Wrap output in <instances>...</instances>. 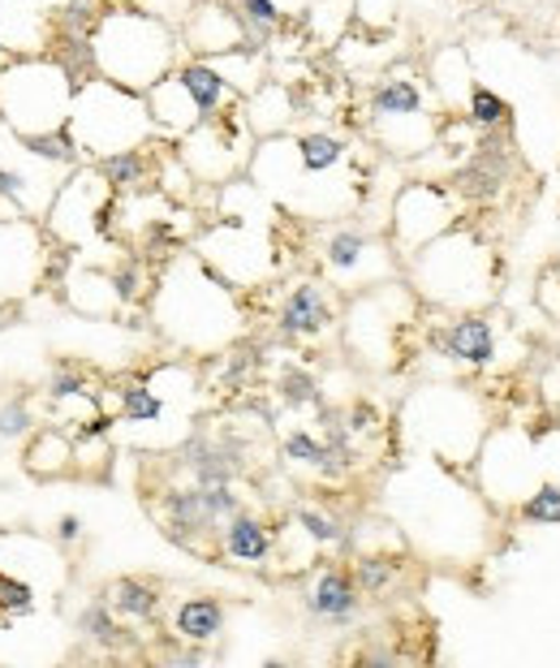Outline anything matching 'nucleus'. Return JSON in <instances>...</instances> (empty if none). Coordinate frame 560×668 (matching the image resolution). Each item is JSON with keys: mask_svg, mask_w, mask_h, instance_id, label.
Returning <instances> with one entry per match:
<instances>
[{"mask_svg": "<svg viewBox=\"0 0 560 668\" xmlns=\"http://www.w3.org/2000/svg\"><path fill=\"white\" fill-rule=\"evenodd\" d=\"M82 535H86V522H82L79 513H65V517H56V544L74 548Z\"/></svg>", "mask_w": 560, "mask_h": 668, "instance_id": "a19ab883", "label": "nucleus"}, {"mask_svg": "<svg viewBox=\"0 0 560 668\" xmlns=\"http://www.w3.org/2000/svg\"><path fill=\"white\" fill-rule=\"evenodd\" d=\"M152 152H156V138L143 143V147H129V152H113V156L95 160V168L104 173V182L117 195H134V191H147V182L160 168V156H152Z\"/></svg>", "mask_w": 560, "mask_h": 668, "instance_id": "a878e982", "label": "nucleus"}, {"mask_svg": "<svg viewBox=\"0 0 560 668\" xmlns=\"http://www.w3.org/2000/svg\"><path fill=\"white\" fill-rule=\"evenodd\" d=\"M86 393H95L86 371H79V367H56L43 397H48V401H65V397H86Z\"/></svg>", "mask_w": 560, "mask_h": 668, "instance_id": "58836bf2", "label": "nucleus"}, {"mask_svg": "<svg viewBox=\"0 0 560 668\" xmlns=\"http://www.w3.org/2000/svg\"><path fill=\"white\" fill-rule=\"evenodd\" d=\"M354 22L366 27L371 35H384L397 27V0H359L354 4Z\"/></svg>", "mask_w": 560, "mask_h": 668, "instance_id": "4c0bfd02", "label": "nucleus"}, {"mask_svg": "<svg viewBox=\"0 0 560 668\" xmlns=\"http://www.w3.org/2000/svg\"><path fill=\"white\" fill-rule=\"evenodd\" d=\"M362 587L354 578V569L345 561H315L311 565V578L302 587V608L311 621L332 629H345L354 626L362 617Z\"/></svg>", "mask_w": 560, "mask_h": 668, "instance_id": "dca6fc26", "label": "nucleus"}, {"mask_svg": "<svg viewBox=\"0 0 560 668\" xmlns=\"http://www.w3.org/2000/svg\"><path fill=\"white\" fill-rule=\"evenodd\" d=\"M341 423L350 428V435H354V440H362V435H375L380 428H384L380 410H375V405H371L366 397H359V401H354V405H350V410L341 414Z\"/></svg>", "mask_w": 560, "mask_h": 668, "instance_id": "ea45409f", "label": "nucleus"}, {"mask_svg": "<svg viewBox=\"0 0 560 668\" xmlns=\"http://www.w3.org/2000/svg\"><path fill=\"white\" fill-rule=\"evenodd\" d=\"M509 117H514V109H509L505 95H496L491 86H470V95H466V121H470L475 130H500Z\"/></svg>", "mask_w": 560, "mask_h": 668, "instance_id": "473e14b6", "label": "nucleus"}, {"mask_svg": "<svg viewBox=\"0 0 560 668\" xmlns=\"http://www.w3.org/2000/svg\"><path fill=\"white\" fill-rule=\"evenodd\" d=\"M341 328L336 311V289L323 276H302L289 285L277 311V337L289 346H315Z\"/></svg>", "mask_w": 560, "mask_h": 668, "instance_id": "2eb2a0df", "label": "nucleus"}, {"mask_svg": "<svg viewBox=\"0 0 560 668\" xmlns=\"http://www.w3.org/2000/svg\"><path fill=\"white\" fill-rule=\"evenodd\" d=\"M350 569H354V578H359V587L362 595H388V590L397 587V578H401V565L393 552H359L354 561H350Z\"/></svg>", "mask_w": 560, "mask_h": 668, "instance_id": "c85d7f7f", "label": "nucleus"}, {"mask_svg": "<svg viewBox=\"0 0 560 668\" xmlns=\"http://www.w3.org/2000/svg\"><path fill=\"white\" fill-rule=\"evenodd\" d=\"M277 393L289 410H323V389L320 380L302 367H284L277 380Z\"/></svg>", "mask_w": 560, "mask_h": 668, "instance_id": "7c9ffc66", "label": "nucleus"}, {"mask_svg": "<svg viewBox=\"0 0 560 668\" xmlns=\"http://www.w3.org/2000/svg\"><path fill=\"white\" fill-rule=\"evenodd\" d=\"M238 18L246 27V40L263 43L284 22V4L280 0H238Z\"/></svg>", "mask_w": 560, "mask_h": 668, "instance_id": "72a5a7b5", "label": "nucleus"}, {"mask_svg": "<svg viewBox=\"0 0 560 668\" xmlns=\"http://www.w3.org/2000/svg\"><path fill=\"white\" fill-rule=\"evenodd\" d=\"M56 241L48 237L43 220L31 216H0V302L31 298L48 273V250Z\"/></svg>", "mask_w": 560, "mask_h": 668, "instance_id": "4468645a", "label": "nucleus"}, {"mask_svg": "<svg viewBox=\"0 0 560 668\" xmlns=\"http://www.w3.org/2000/svg\"><path fill=\"white\" fill-rule=\"evenodd\" d=\"M86 52L91 74L147 95L182 61V40L164 18L147 9H100L86 35Z\"/></svg>", "mask_w": 560, "mask_h": 668, "instance_id": "7ed1b4c3", "label": "nucleus"}, {"mask_svg": "<svg viewBox=\"0 0 560 668\" xmlns=\"http://www.w3.org/2000/svg\"><path fill=\"white\" fill-rule=\"evenodd\" d=\"M225 621H229V608H225L220 595H186V599L173 608V617H168L173 638L186 643V647L216 643V638L225 634Z\"/></svg>", "mask_w": 560, "mask_h": 668, "instance_id": "4be33fe9", "label": "nucleus"}, {"mask_svg": "<svg viewBox=\"0 0 560 668\" xmlns=\"http://www.w3.org/2000/svg\"><path fill=\"white\" fill-rule=\"evenodd\" d=\"M108 276H113V289H117V302L121 307H134L147 289H152V280H147V268L138 264V259H117L113 268H108Z\"/></svg>", "mask_w": 560, "mask_h": 668, "instance_id": "c9c22d12", "label": "nucleus"}, {"mask_svg": "<svg viewBox=\"0 0 560 668\" xmlns=\"http://www.w3.org/2000/svg\"><path fill=\"white\" fill-rule=\"evenodd\" d=\"M100 599L117 613L121 621H129V626H147V621H156V617H160V608H164L160 583H152V578H134V574L113 578Z\"/></svg>", "mask_w": 560, "mask_h": 668, "instance_id": "b1692460", "label": "nucleus"}, {"mask_svg": "<svg viewBox=\"0 0 560 668\" xmlns=\"http://www.w3.org/2000/svg\"><path fill=\"white\" fill-rule=\"evenodd\" d=\"M250 152H255V130L246 121V100H234L229 109H220L216 117L199 121L195 130L177 138V156L186 164V173L203 186L234 182L250 164Z\"/></svg>", "mask_w": 560, "mask_h": 668, "instance_id": "1a4fd4ad", "label": "nucleus"}, {"mask_svg": "<svg viewBox=\"0 0 560 668\" xmlns=\"http://www.w3.org/2000/svg\"><path fill=\"white\" fill-rule=\"evenodd\" d=\"M70 134L79 143L82 160L95 164V160L113 156V152H129V147L152 143L160 130L152 121L143 91H129V86H117V82L91 74V79L79 82L74 109H70Z\"/></svg>", "mask_w": 560, "mask_h": 668, "instance_id": "423d86ee", "label": "nucleus"}, {"mask_svg": "<svg viewBox=\"0 0 560 668\" xmlns=\"http://www.w3.org/2000/svg\"><path fill=\"white\" fill-rule=\"evenodd\" d=\"M22 466L35 474V479H65L74 471V435L56 423H48L40 432L27 435V453H22Z\"/></svg>", "mask_w": 560, "mask_h": 668, "instance_id": "393cba45", "label": "nucleus"}, {"mask_svg": "<svg viewBox=\"0 0 560 668\" xmlns=\"http://www.w3.org/2000/svg\"><path fill=\"white\" fill-rule=\"evenodd\" d=\"M453 225H462V198L440 182H409L401 186L388 212V241L401 255V264L423 250L432 237L448 234Z\"/></svg>", "mask_w": 560, "mask_h": 668, "instance_id": "ddd939ff", "label": "nucleus"}, {"mask_svg": "<svg viewBox=\"0 0 560 668\" xmlns=\"http://www.w3.org/2000/svg\"><path fill=\"white\" fill-rule=\"evenodd\" d=\"M182 40L195 56H220V52H234L241 43H250L238 9H229V4H199L186 22Z\"/></svg>", "mask_w": 560, "mask_h": 668, "instance_id": "aec40b11", "label": "nucleus"}, {"mask_svg": "<svg viewBox=\"0 0 560 668\" xmlns=\"http://www.w3.org/2000/svg\"><path fill=\"white\" fill-rule=\"evenodd\" d=\"M79 634L82 638H91V643H100V647H121L125 626H121V617L104 604V599H95V604H86L79 613Z\"/></svg>", "mask_w": 560, "mask_h": 668, "instance_id": "2f4dec72", "label": "nucleus"}, {"mask_svg": "<svg viewBox=\"0 0 560 668\" xmlns=\"http://www.w3.org/2000/svg\"><path fill=\"white\" fill-rule=\"evenodd\" d=\"M277 535L280 526H272L268 517L238 510L220 526V556L241 569H272L277 565Z\"/></svg>", "mask_w": 560, "mask_h": 668, "instance_id": "6ab92c4d", "label": "nucleus"}, {"mask_svg": "<svg viewBox=\"0 0 560 668\" xmlns=\"http://www.w3.org/2000/svg\"><path fill=\"white\" fill-rule=\"evenodd\" d=\"M414 311V289L397 285V280H384L375 289H362L350 302L345 315V346L362 358V362H375V367H393V358L401 350V332L409 323Z\"/></svg>", "mask_w": 560, "mask_h": 668, "instance_id": "9b49d317", "label": "nucleus"}, {"mask_svg": "<svg viewBox=\"0 0 560 668\" xmlns=\"http://www.w3.org/2000/svg\"><path fill=\"white\" fill-rule=\"evenodd\" d=\"M61 294H65V302L82 315H95V319H104V315L121 311L117 302V289H113V276L108 268H82L79 255H74V264H70V273L61 276V285H56Z\"/></svg>", "mask_w": 560, "mask_h": 668, "instance_id": "5701e85b", "label": "nucleus"}, {"mask_svg": "<svg viewBox=\"0 0 560 668\" xmlns=\"http://www.w3.org/2000/svg\"><path fill=\"white\" fill-rule=\"evenodd\" d=\"M366 134L388 156H423L440 143V117L432 109V91L414 70H388L380 74L366 95Z\"/></svg>", "mask_w": 560, "mask_h": 668, "instance_id": "0eeeda50", "label": "nucleus"}, {"mask_svg": "<svg viewBox=\"0 0 560 668\" xmlns=\"http://www.w3.org/2000/svg\"><path fill=\"white\" fill-rule=\"evenodd\" d=\"M436 350L466 371H487L500 354V337H496V323L483 311H457L436 332Z\"/></svg>", "mask_w": 560, "mask_h": 668, "instance_id": "a211bd4d", "label": "nucleus"}, {"mask_svg": "<svg viewBox=\"0 0 560 668\" xmlns=\"http://www.w3.org/2000/svg\"><path fill=\"white\" fill-rule=\"evenodd\" d=\"M35 428V414H31V401L27 397H13L0 405V440L13 444V440H27Z\"/></svg>", "mask_w": 560, "mask_h": 668, "instance_id": "e433bc0d", "label": "nucleus"}, {"mask_svg": "<svg viewBox=\"0 0 560 668\" xmlns=\"http://www.w3.org/2000/svg\"><path fill=\"white\" fill-rule=\"evenodd\" d=\"M280 453H284V462L289 466H298V471H315V474H336L341 466H350L323 435H315L311 428H293V432L280 440Z\"/></svg>", "mask_w": 560, "mask_h": 668, "instance_id": "cd10ccee", "label": "nucleus"}, {"mask_svg": "<svg viewBox=\"0 0 560 668\" xmlns=\"http://www.w3.org/2000/svg\"><path fill=\"white\" fill-rule=\"evenodd\" d=\"M152 319L186 354H216L241 332L238 285L203 255H177L156 280Z\"/></svg>", "mask_w": 560, "mask_h": 668, "instance_id": "f03ea898", "label": "nucleus"}, {"mask_svg": "<svg viewBox=\"0 0 560 668\" xmlns=\"http://www.w3.org/2000/svg\"><path fill=\"white\" fill-rule=\"evenodd\" d=\"M173 405H177V397L160 393L147 376H138V380L121 384L117 405L108 414H113V423L129 428V432H152V428H164L173 419Z\"/></svg>", "mask_w": 560, "mask_h": 668, "instance_id": "412c9836", "label": "nucleus"}, {"mask_svg": "<svg viewBox=\"0 0 560 668\" xmlns=\"http://www.w3.org/2000/svg\"><path fill=\"white\" fill-rule=\"evenodd\" d=\"M284 9H302V4H311V0H280Z\"/></svg>", "mask_w": 560, "mask_h": 668, "instance_id": "79ce46f5", "label": "nucleus"}, {"mask_svg": "<svg viewBox=\"0 0 560 668\" xmlns=\"http://www.w3.org/2000/svg\"><path fill=\"white\" fill-rule=\"evenodd\" d=\"M246 121L255 130V138H268V134H284L289 121H293V95L284 82H263L259 91L246 95Z\"/></svg>", "mask_w": 560, "mask_h": 668, "instance_id": "bb28decb", "label": "nucleus"}, {"mask_svg": "<svg viewBox=\"0 0 560 668\" xmlns=\"http://www.w3.org/2000/svg\"><path fill=\"white\" fill-rule=\"evenodd\" d=\"M56 0H0V48L9 56H35L56 40Z\"/></svg>", "mask_w": 560, "mask_h": 668, "instance_id": "f3484780", "label": "nucleus"}, {"mask_svg": "<svg viewBox=\"0 0 560 668\" xmlns=\"http://www.w3.org/2000/svg\"><path fill=\"white\" fill-rule=\"evenodd\" d=\"M246 173L293 220H345L366 195L354 143L332 130L268 134L255 143Z\"/></svg>", "mask_w": 560, "mask_h": 668, "instance_id": "f257e3e1", "label": "nucleus"}, {"mask_svg": "<svg viewBox=\"0 0 560 668\" xmlns=\"http://www.w3.org/2000/svg\"><path fill=\"white\" fill-rule=\"evenodd\" d=\"M113 220H117V191L104 182L95 164H74L43 212L48 237L74 255H82L95 241H108Z\"/></svg>", "mask_w": 560, "mask_h": 668, "instance_id": "6e6552de", "label": "nucleus"}, {"mask_svg": "<svg viewBox=\"0 0 560 668\" xmlns=\"http://www.w3.org/2000/svg\"><path fill=\"white\" fill-rule=\"evenodd\" d=\"M453 423H479L475 410H470V397L462 389H423L401 410L405 435L418 449H427L440 466H462L466 458L479 453V432L453 428Z\"/></svg>", "mask_w": 560, "mask_h": 668, "instance_id": "9d476101", "label": "nucleus"}, {"mask_svg": "<svg viewBox=\"0 0 560 668\" xmlns=\"http://www.w3.org/2000/svg\"><path fill=\"white\" fill-rule=\"evenodd\" d=\"M401 268L409 276L414 298L444 311H483L496 294V255L475 237V229L462 225L432 237Z\"/></svg>", "mask_w": 560, "mask_h": 668, "instance_id": "20e7f679", "label": "nucleus"}, {"mask_svg": "<svg viewBox=\"0 0 560 668\" xmlns=\"http://www.w3.org/2000/svg\"><path fill=\"white\" fill-rule=\"evenodd\" d=\"M293 522L307 531V539L315 544L320 552H332V548H345L350 544V531H345V522L336 517V513L320 510V505H298L293 510Z\"/></svg>", "mask_w": 560, "mask_h": 668, "instance_id": "c756f323", "label": "nucleus"}, {"mask_svg": "<svg viewBox=\"0 0 560 668\" xmlns=\"http://www.w3.org/2000/svg\"><path fill=\"white\" fill-rule=\"evenodd\" d=\"M79 82V74L52 52L9 56L0 65V121L22 138L65 130Z\"/></svg>", "mask_w": 560, "mask_h": 668, "instance_id": "39448f33", "label": "nucleus"}, {"mask_svg": "<svg viewBox=\"0 0 560 668\" xmlns=\"http://www.w3.org/2000/svg\"><path fill=\"white\" fill-rule=\"evenodd\" d=\"M35 613V587L18 574H0V621H22Z\"/></svg>", "mask_w": 560, "mask_h": 668, "instance_id": "f704fd0d", "label": "nucleus"}, {"mask_svg": "<svg viewBox=\"0 0 560 668\" xmlns=\"http://www.w3.org/2000/svg\"><path fill=\"white\" fill-rule=\"evenodd\" d=\"M320 268L332 289L362 294V289H375L384 280H397L401 255L393 250L388 237L371 234L362 225H336L320 241Z\"/></svg>", "mask_w": 560, "mask_h": 668, "instance_id": "f8f14e48", "label": "nucleus"}]
</instances>
